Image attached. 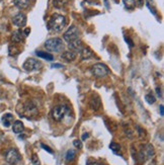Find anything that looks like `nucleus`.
I'll return each mask as SVG.
<instances>
[{
    "label": "nucleus",
    "mask_w": 164,
    "mask_h": 165,
    "mask_svg": "<svg viewBox=\"0 0 164 165\" xmlns=\"http://www.w3.org/2000/svg\"><path fill=\"white\" fill-rule=\"evenodd\" d=\"M67 24V20L64 15L55 13L51 16L48 23V28L52 31H61Z\"/></svg>",
    "instance_id": "obj_1"
},
{
    "label": "nucleus",
    "mask_w": 164,
    "mask_h": 165,
    "mask_svg": "<svg viewBox=\"0 0 164 165\" xmlns=\"http://www.w3.org/2000/svg\"><path fill=\"white\" fill-rule=\"evenodd\" d=\"M45 47L49 51L58 53V52L63 51V49H64V44H63V42L61 39L52 38V39H49L48 41H46Z\"/></svg>",
    "instance_id": "obj_2"
},
{
    "label": "nucleus",
    "mask_w": 164,
    "mask_h": 165,
    "mask_svg": "<svg viewBox=\"0 0 164 165\" xmlns=\"http://www.w3.org/2000/svg\"><path fill=\"white\" fill-rule=\"evenodd\" d=\"M109 68L102 63H97L91 67V73L97 78L106 77V76L109 74Z\"/></svg>",
    "instance_id": "obj_3"
},
{
    "label": "nucleus",
    "mask_w": 164,
    "mask_h": 165,
    "mask_svg": "<svg viewBox=\"0 0 164 165\" xmlns=\"http://www.w3.org/2000/svg\"><path fill=\"white\" fill-rule=\"evenodd\" d=\"M5 160L8 164L15 165L21 160V156H20V154H19V152L17 151V150L14 149V148H11L6 152Z\"/></svg>",
    "instance_id": "obj_4"
},
{
    "label": "nucleus",
    "mask_w": 164,
    "mask_h": 165,
    "mask_svg": "<svg viewBox=\"0 0 164 165\" xmlns=\"http://www.w3.org/2000/svg\"><path fill=\"white\" fill-rule=\"evenodd\" d=\"M43 66L41 61H38L36 59L33 58H29L26 62L23 63V67L26 71H28V72H31V71H36V70H40Z\"/></svg>",
    "instance_id": "obj_5"
},
{
    "label": "nucleus",
    "mask_w": 164,
    "mask_h": 165,
    "mask_svg": "<svg viewBox=\"0 0 164 165\" xmlns=\"http://www.w3.org/2000/svg\"><path fill=\"white\" fill-rule=\"evenodd\" d=\"M79 36H80L79 29H78L75 26H71L69 28V29H68V31L64 34L63 38H64V40L66 42L70 43V42L78 40V39H79Z\"/></svg>",
    "instance_id": "obj_6"
},
{
    "label": "nucleus",
    "mask_w": 164,
    "mask_h": 165,
    "mask_svg": "<svg viewBox=\"0 0 164 165\" xmlns=\"http://www.w3.org/2000/svg\"><path fill=\"white\" fill-rule=\"evenodd\" d=\"M68 108L65 105H58V107H54L52 110V118L57 122H60L64 119L66 112H67Z\"/></svg>",
    "instance_id": "obj_7"
},
{
    "label": "nucleus",
    "mask_w": 164,
    "mask_h": 165,
    "mask_svg": "<svg viewBox=\"0 0 164 165\" xmlns=\"http://www.w3.org/2000/svg\"><path fill=\"white\" fill-rule=\"evenodd\" d=\"M38 114V107L33 101H28L23 104V115L26 117H35Z\"/></svg>",
    "instance_id": "obj_8"
},
{
    "label": "nucleus",
    "mask_w": 164,
    "mask_h": 165,
    "mask_svg": "<svg viewBox=\"0 0 164 165\" xmlns=\"http://www.w3.org/2000/svg\"><path fill=\"white\" fill-rule=\"evenodd\" d=\"M153 155H154L153 147L151 146V145H146L144 148H142L141 152L139 153V157H140L142 160H146V159L151 158Z\"/></svg>",
    "instance_id": "obj_9"
},
{
    "label": "nucleus",
    "mask_w": 164,
    "mask_h": 165,
    "mask_svg": "<svg viewBox=\"0 0 164 165\" xmlns=\"http://www.w3.org/2000/svg\"><path fill=\"white\" fill-rule=\"evenodd\" d=\"M12 23L14 26H18V28H21V26H24L26 24V14L23 13H17L15 14L13 17H12Z\"/></svg>",
    "instance_id": "obj_10"
},
{
    "label": "nucleus",
    "mask_w": 164,
    "mask_h": 165,
    "mask_svg": "<svg viewBox=\"0 0 164 165\" xmlns=\"http://www.w3.org/2000/svg\"><path fill=\"white\" fill-rule=\"evenodd\" d=\"M69 48L71 49V51H75V52H81L83 49V44L82 42L78 39V40H75L73 42H70L69 43Z\"/></svg>",
    "instance_id": "obj_11"
},
{
    "label": "nucleus",
    "mask_w": 164,
    "mask_h": 165,
    "mask_svg": "<svg viewBox=\"0 0 164 165\" xmlns=\"http://www.w3.org/2000/svg\"><path fill=\"white\" fill-rule=\"evenodd\" d=\"M23 38H24V34L23 31H20V29H18V31H15L13 34H12L11 36V41L13 42V43H21V42L23 41Z\"/></svg>",
    "instance_id": "obj_12"
},
{
    "label": "nucleus",
    "mask_w": 164,
    "mask_h": 165,
    "mask_svg": "<svg viewBox=\"0 0 164 165\" xmlns=\"http://www.w3.org/2000/svg\"><path fill=\"white\" fill-rule=\"evenodd\" d=\"M1 120L4 127L8 128V127H10V125L12 124V122H13V115L11 114H5L2 115Z\"/></svg>",
    "instance_id": "obj_13"
},
{
    "label": "nucleus",
    "mask_w": 164,
    "mask_h": 165,
    "mask_svg": "<svg viewBox=\"0 0 164 165\" xmlns=\"http://www.w3.org/2000/svg\"><path fill=\"white\" fill-rule=\"evenodd\" d=\"M64 60L68 61V62H70V61H74L75 59H76V53L73 51H66L64 53H62V56H61Z\"/></svg>",
    "instance_id": "obj_14"
},
{
    "label": "nucleus",
    "mask_w": 164,
    "mask_h": 165,
    "mask_svg": "<svg viewBox=\"0 0 164 165\" xmlns=\"http://www.w3.org/2000/svg\"><path fill=\"white\" fill-rule=\"evenodd\" d=\"M23 130H24V126L23 124V122L15 120L13 126H12V131L15 133V134H20V133H23Z\"/></svg>",
    "instance_id": "obj_15"
},
{
    "label": "nucleus",
    "mask_w": 164,
    "mask_h": 165,
    "mask_svg": "<svg viewBox=\"0 0 164 165\" xmlns=\"http://www.w3.org/2000/svg\"><path fill=\"white\" fill-rule=\"evenodd\" d=\"M94 56V54L92 53V51L89 48H83L81 50V58L83 60H87L89 58H92Z\"/></svg>",
    "instance_id": "obj_16"
},
{
    "label": "nucleus",
    "mask_w": 164,
    "mask_h": 165,
    "mask_svg": "<svg viewBox=\"0 0 164 165\" xmlns=\"http://www.w3.org/2000/svg\"><path fill=\"white\" fill-rule=\"evenodd\" d=\"M14 5L20 9L28 8L29 5V0H14Z\"/></svg>",
    "instance_id": "obj_17"
},
{
    "label": "nucleus",
    "mask_w": 164,
    "mask_h": 165,
    "mask_svg": "<svg viewBox=\"0 0 164 165\" xmlns=\"http://www.w3.org/2000/svg\"><path fill=\"white\" fill-rule=\"evenodd\" d=\"M36 54V56H39L40 58L46 59V60H48V61H52L54 59L52 54L47 53V52H45V51H38Z\"/></svg>",
    "instance_id": "obj_18"
},
{
    "label": "nucleus",
    "mask_w": 164,
    "mask_h": 165,
    "mask_svg": "<svg viewBox=\"0 0 164 165\" xmlns=\"http://www.w3.org/2000/svg\"><path fill=\"white\" fill-rule=\"evenodd\" d=\"M100 99L98 97L96 98H92L91 100H90V107H91V108L93 110H98L99 107H100Z\"/></svg>",
    "instance_id": "obj_19"
},
{
    "label": "nucleus",
    "mask_w": 164,
    "mask_h": 165,
    "mask_svg": "<svg viewBox=\"0 0 164 165\" xmlns=\"http://www.w3.org/2000/svg\"><path fill=\"white\" fill-rule=\"evenodd\" d=\"M75 157H76V151L73 149L68 150L67 153H66V161L67 162L73 161V160L75 159Z\"/></svg>",
    "instance_id": "obj_20"
},
{
    "label": "nucleus",
    "mask_w": 164,
    "mask_h": 165,
    "mask_svg": "<svg viewBox=\"0 0 164 165\" xmlns=\"http://www.w3.org/2000/svg\"><path fill=\"white\" fill-rule=\"evenodd\" d=\"M123 2H124L125 7H126L127 9H130V10L134 9L136 6V0H123Z\"/></svg>",
    "instance_id": "obj_21"
},
{
    "label": "nucleus",
    "mask_w": 164,
    "mask_h": 165,
    "mask_svg": "<svg viewBox=\"0 0 164 165\" xmlns=\"http://www.w3.org/2000/svg\"><path fill=\"white\" fill-rule=\"evenodd\" d=\"M68 1L69 0H53V5L56 8H63L68 3Z\"/></svg>",
    "instance_id": "obj_22"
},
{
    "label": "nucleus",
    "mask_w": 164,
    "mask_h": 165,
    "mask_svg": "<svg viewBox=\"0 0 164 165\" xmlns=\"http://www.w3.org/2000/svg\"><path fill=\"white\" fill-rule=\"evenodd\" d=\"M109 148H111L112 151L116 154H119V152L121 151V146H120L119 144H117V143H114V142H112V143L109 144Z\"/></svg>",
    "instance_id": "obj_23"
},
{
    "label": "nucleus",
    "mask_w": 164,
    "mask_h": 165,
    "mask_svg": "<svg viewBox=\"0 0 164 165\" xmlns=\"http://www.w3.org/2000/svg\"><path fill=\"white\" fill-rule=\"evenodd\" d=\"M145 99L149 104H153V103H155V101H156V98L152 93H148V94H146Z\"/></svg>",
    "instance_id": "obj_24"
},
{
    "label": "nucleus",
    "mask_w": 164,
    "mask_h": 165,
    "mask_svg": "<svg viewBox=\"0 0 164 165\" xmlns=\"http://www.w3.org/2000/svg\"><path fill=\"white\" fill-rule=\"evenodd\" d=\"M31 163H33V165H41L40 159H39L36 154H33V156H31Z\"/></svg>",
    "instance_id": "obj_25"
},
{
    "label": "nucleus",
    "mask_w": 164,
    "mask_h": 165,
    "mask_svg": "<svg viewBox=\"0 0 164 165\" xmlns=\"http://www.w3.org/2000/svg\"><path fill=\"white\" fill-rule=\"evenodd\" d=\"M73 145H74V146L76 147V148H78V149L82 148V143H81L80 140H75V141L73 142Z\"/></svg>",
    "instance_id": "obj_26"
},
{
    "label": "nucleus",
    "mask_w": 164,
    "mask_h": 165,
    "mask_svg": "<svg viewBox=\"0 0 164 165\" xmlns=\"http://www.w3.org/2000/svg\"><path fill=\"white\" fill-rule=\"evenodd\" d=\"M41 146L43 147V149H44V150H46V151H48L49 153H53V150H52V149H50V147H48L47 145H45V144H43V143H42Z\"/></svg>",
    "instance_id": "obj_27"
},
{
    "label": "nucleus",
    "mask_w": 164,
    "mask_h": 165,
    "mask_svg": "<svg viewBox=\"0 0 164 165\" xmlns=\"http://www.w3.org/2000/svg\"><path fill=\"white\" fill-rule=\"evenodd\" d=\"M87 165H104V164L99 163V162H95V161H88Z\"/></svg>",
    "instance_id": "obj_28"
},
{
    "label": "nucleus",
    "mask_w": 164,
    "mask_h": 165,
    "mask_svg": "<svg viewBox=\"0 0 164 165\" xmlns=\"http://www.w3.org/2000/svg\"><path fill=\"white\" fill-rule=\"evenodd\" d=\"M159 110H160V115H161V117H163V115H164L163 105H160V107H159Z\"/></svg>",
    "instance_id": "obj_29"
},
{
    "label": "nucleus",
    "mask_w": 164,
    "mask_h": 165,
    "mask_svg": "<svg viewBox=\"0 0 164 165\" xmlns=\"http://www.w3.org/2000/svg\"><path fill=\"white\" fill-rule=\"evenodd\" d=\"M144 4V0H138V6L139 7H142Z\"/></svg>",
    "instance_id": "obj_30"
},
{
    "label": "nucleus",
    "mask_w": 164,
    "mask_h": 165,
    "mask_svg": "<svg viewBox=\"0 0 164 165\" xmlns=\"http://www.w3.org/2000/svg\"><path fill=\"white\" fill-rule=\"evenodd\" d=\"M126 40L129 42V45H130V47H133V46H134V44H133V42H132V40H130L129 38H126Z\"/></svg>",
    "instance_id": "obj_31"
},
{
    "label": "nucleus",
    "mask_w": 164,
    "mask_h": 165,
    "mask_svg": "<svg viewBox=\"0 0 164 165\" xmlns=\"http://www.w3.org/2000/svg\"><path fill=\"white\" fill-rule=\"evenodd\" d=\"M29 33H31V29H29V28H26V31H24V36H28V34H29Z\"/></svg>",
    "instance_id": "obj_32"
},
{
    "label": "nucleus",
    "mask_w": 164,
    "mask_h": 165,
    "mask_svg": "<svg viewBox=\"0 0 164 165\" xmlns=\"http://www.w3.org/2000/svg\"><path fill=\"white\" fill-rule=\"evenodd\" d=\"M156 90H157V94H158V96H159V97H161V96H162V95H161L160 88H157V89H156Z\"/></svg>",
    "instance_id": "obj_33"
},
{
    "label": "nucleus",
    "mask_w": 164,
    "mask_h": 165,
    "mask_svg": "<svg viewBox=\"0 0 164 165\" xmlns=\"http://www.w3.org/2000/svg\"><path fill=\"white\" fill-rule=\"evenodd\" d=\"M88 137H89V135H88V134H84V135L82 136V140H85V139H86V138H88Z\"/></svg>",
    "instance_id": "obj_34"
},
{
    "label": "nucleus",
    "mask_w": 164,
    "mask_h": 165,
    "mask_svg": "<svg viewBox=\"0 0 164 165\" xmlns=\"http://www.w3.org/2000/svg\"><path fill=\"white\" fill-rule=\"evenodd\" d=\"M1 1H3V0H0V2H1Z\"/></svg>",
    "instance_id": "obj_35"
}]
</instances>
